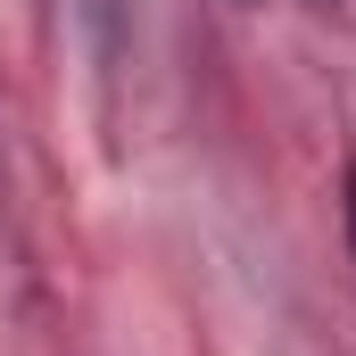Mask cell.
<instances>
[{
    "label": "cell",
    "mask_w": 356,
    "mask_h": 356,
    "mask_svg": "<svg viewBox=\"0 0 356 356\" xmlns=\"http://www.w3.org/2000/svg\"><path fill=\"white\" fill-rule=\"evenodd\" d=\"M348 241H356V175H348Z\"/></svg>",
    "instance_id": "cell-1"
}]
</instances>
